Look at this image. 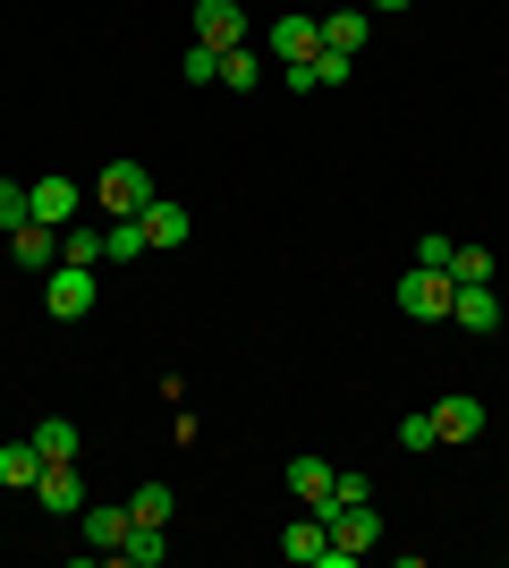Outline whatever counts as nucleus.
<instances>
[{"instance_id": "f257e3e1", "label": "nucleus", "mask_w": 509, "mask_h": 568, "mask_svg": "<svg viewBox=\"0 0 509 568\" xmlns=\"http://www.w3.org/2000/svg\"><path fill=\"white\" fill-rule=\"evenodd\" d=\"M450 297H459V281L434 272V263L399 272V314H408V323H450Z\"/></svg>"}, {"instance_id": "f03ea898", "label": "nucleus", "mask_w": 509, "mask_h": 568, "mask_svg": "<svg viewBox=\"0 0 509 568\" xmlns=\"http://www.w3.org/2000/svg\"><path fill=\"white\" fill-rule=\"evenodd\" d=\"M94 204H102V221H136L153 204V170L145 162H111V170H102V187H94Z\"/></svg>"}, {"instance_id": "7ed1b4c3", "label": "nucleus", "mask_w": 509, "mask_h": 568, "mask_svg": "<svg viewBox=\"0 0 509 568\" xmlns=\"http://www.w3.org/2000/svg\"><path fill=\"white\" fill-rule=\"evenodd\" d=\"M43 306H51V323H85L94 314V263H51Z\"/></svg>"}, {"instance_id": "20e7f679", "label": "nucleus", "mask_w": 509, "mask_h": 568, "mask_svg": "<svg viewBox=\"0 0 509 568\" xmlns=\"http://www.w3.org/2000/svg\"><path fill=\"white\" fill-rule=\"evenodd\" d=\"M323 526H332V544H339V560H348V568H357L365 551L383 544V509H374V500H339Z\"/></svg>"}, {"instance_id": "39448f33", "label": "nucleus", "mask_w": 509, "mask_h": 568, "mask_svg": "<svg viewBox=\"0 0 509 568\" xmlns=\"http://www.w3.org/2000/svg\"><path fill=\"white\" fill-rule=\"evenodd\" d=\"M264 51L281 60V69H297V60H315L323 51V18H306V9H289V18L264 26Z\"/></svg>"}, {"instance_id": "423d86ee", "label": "nucleus", "mask_w": 509, "mask_h": 568, "mask_svg": "<svg viewBox=\"0 0 509 568\" xmlns=\"http://www.w3.org/2000/svg\"><path fill=\"white\" fill-rule=\"evenodd\" d=\"M289 493H297V509L332 518V509H339V467H323L315 450H306V458H289Z\"/></svg>"}, {"instance_id": "0eeeda50", "label": "nucleus", "mask_w": 509, "mask_h": 568, "mask_svg": "<svg viewBox=\"0 0 509 568\" xmlns=\"http://www.w3.org/2000/svg\"><path fill=\"white\" fill-rule=\"evenodd\" d=\"M281 551H289L297 568H348V560H339V544H332V526H323L315 509H297V526L281 535Z\"/></svg>"}, {"instance_id": "6e6552de", "label": "nucleus", "mask_w": 509, "mask_h": 568, "mask_svg": "<svg viewBox=\"0 0 509 568\" xmlns=\"http://www.w3.org/2000/svg\"><path fill=\"white\" fill-rule=\"evenodd\" d=\"M195 43L238 51L246 43V9H238V0H195Z\"/></svg>"}, {"instance_id": "1a4fd4ad", "label": "nucleus", "mask_w": 509, "mask_h": 568, "mask_svg": "<svg viewBox=\"0 0 509 568\" xmlns=\"http://www.w3.org/2000/svg\"><path fill=\"white\" fill-rule=\"evenodd\" d=\"M77 526H85V551H102V560H120V544H128V509H111V500H85L77 509Z\"/></svg>"}, {"instance_id": "9d476101", "label": "nucleus", "mask_w": 509, "mask_h": 568, "mask_svg": "<svg viewBox=\"0 0 509 568\" xmlns=\"http://www.w3.org/2000/svg\"><path fill=\"white\" fill-rule=\"evenodd\" d=\"M450 323L459 332H501V297H492V281H459V297H450Z\"/></svg>"}, {"instance_id": "9b49d317", "label": "nucleus", "mask_w": 509, "mask_h": 568, "mask_svg": "<svg viewBox=\"0 0 509 568\" xmlns=\"http://www.w3.org/2000/svg\"><path fill=\"white\" fill-rule=\"evenodd\" d=\"M34 500H43V518H77V509H85V475H77V458L34 475Z\"/></svg>"}, {"instance_id": "f8f14e48", "label": "nucleus", "mask_w": 509, "mask_h": 568, "mask_svg": "<svg viewBox=\"0 0 509 568\" xmlns=\"http://www.w3.org/2000/svg\"><path fill=\"white\" fill-rule=\"evenodd\" d=\"M34 221H43V230H69L77 221V204H85V195H77V179H60V170H51V179H34Z\"/></svg>"}, {"instance_id": "ddd939ff", "label": "nucleus", "mask_w": 509, "mask_h": 568, "mask_svg": "<svg viewBox=\"0 0 509 568\" xmlns=\"http://www.w3.org/2000/svg\"><path fill=\"white\" fill-rule=\"evenodd\" d=\"M476 433H485V399L450 390V399L434 407V442H476Z\"/></svg>"}, {"instance_id": "4468645a", "label": "nucleus", "mask_w": 509, "mask_h": 568, "mask_svg": "<svg viewBox=\"0 0 509 568\" xmlns=\"http://www.w3.org/2000/svg\"><path fill=\"white\" fill-rule=\"evenodd\" d=\"M26 442H34V458H43V467H69V458L85 450V433H77L69 416H43V425L26 433Z\"/></svg>"}, {"instance_id": "2eb2a0df", "label": "nucleus", "mask_w": 509, "mask_h": 568, "mask_svg": "<svg viewBox=\"0 0 509 568\" xmlns=\"http://www.w3.org/2000/svg\"><path fill=\"white\" fill-rule=\"evenodd\" d=\"M365 34H374V9H365V0H357V9H332V18H323V43L348 51V60L365 51Z\"/></svg>"}, {"instance_id": "dca6fc26", "label": "nucleus", "mask_w": 509, "mask_h": 568, "mask_svg": "<svg viewBox=\"0 0 509 568\" xmlns=\"http://www.w3.org/2000/svg\"><path fill=\"white\" fill-rule=\"evenodd\" d=\"M9 255H18L26 272H51V255H60V230H43V221H26V230H9Z\"/></svg>"}, {"instance_id": "f3484780", "label": "nucleus", "mask_w": 509, "mask_h": 568, "mask_svg": "<svg viewBox=\"0 0 509 568\" xmlns=\"http://www.w3.org/2000/svg\"><path fill=\"white\" fill-rule=\"evenodd\" d=\"M136 255H153L145 221H102V263H136Z\"/></svg>"}, {"instance_id": "a211bd4d", "label": "nucleus", "mask_w": 509, "mask_h": 568, "mask_svg": "<svg viewBox=\"0 0 509 568\" xmlns=\"http://www.w3.org/2000/svg\"><path fill=\"white\" fill-rule=\"evenodd\" d=\"M120 560H128V568H162V560H170V526H128Z\"/></svg>"}, {"instance_id": "6ab92c4d", "label": "nucleus", "mask_w": 509, "mask_h": 568, "mask_svg": "<svg viewBox=\"0 0 509 568\" xmlns=\"http://www.w3.org/2000/svg\"><path fill=\"white\" fill-rule=\"evenodd\" d=\"M34 475H43L34 442H0V484H9V493H34Z\"/></svg>"}, {"instance_id": "aec40b11", "label": "nucleus", "mask_w": 509, "mask_h": 568, "mask_svg": "<svg viewBox=\"0 0 509 568\" xmlns=\"http://www.w3.org/2000/svg\"><path fill=\"white\" fill-rule=\"evenodd\" d=\"M136 221H145V237H153V246H187V213H179V204H162V195H153V204H145Z\"/></svg>"}, {"instance_id": "412c9836", "label": "nucleus", "mask_w": 509, "mask_h": 568, "mask_svg": "<svg viewBox=\"0 0 509 568\" xmlns=\"http://www.w3.org/2000/svg\"><path fill=\"white\" fill-rule=\"evenodd\" d=\"M170 509H179L170 484H136V493H128V518H136V526H170Z\"/></svg>"}, {"instance_id": "4be33fe9", "label": "nucleus", "mask_w": 509, "mask_h": 568, "mask_svg": "<svg viewBox=\"0 0 509 568\" xmlns=\"http://www.w3.org/2000/svg\"><path fill=\"white\" fill-rule=\"evenodd\" d=\"M60 263H102V230L94 221H69V230H60Z\"/></svg>"}, {"instance_id": "5701e85b", "label": "nucleus", "mask_w": 509, "mask_h": 568, "mask_svg": "<svg viewBox=\"0 0 509 568\" xmlns=\"http://www.w3.org/2000/svg\"><path fill=\"white\" fill-rule=\"evenodd\" d=\"M221 85H230V94H255V43L221 51Z\"/></svg>"}, {"instance_id": "b1692460", "label": "nucleus", "mask_w": 509, "mask_h": 568, "mask_svg": "<svg viewBox=\"0 0 509 568\" xmlns=\"http://www.w3.org/2000/svg\"><path fill=\"white\" fill-rule=\"evenodd\" d=\"M26 221H34V195L18 179H0V230H26Z\"/></svg>"}, {"instance_id": "393cba45", "label": "nucleus", "mask_w": 509, "mask_h": 568, "mask_svg": "<svg viewBox=\"0 0 509 568\" xmlns=\"http://www.w3.org/2000/svg\"><path fill=\"white\" fill-rule=\"evenodd\" d=\"M492 272H501L492 246H459V255H450V281H492Z\"/></svg>"}, {"instance_id": "a878e982", "label": "nucleus", "mask_w": 509, "mask_h": 568, "mask_svg": "<svg viewBox=\"0 0 509 568\" xmlns=\"http://www.w3.org/2000/svg\"><path fill=\"white\" fill-rule=\"evenodd\" d=\"M187 85H221V51L187 34Z\"/></svg>"}, {"instance_id": "bb28decb", "label": "nucleus", "mask_w": 509, "mask_h": 568, "mask_svg": "<svg viewBox=\"0 0 509 568\" xmlns=\"http://www.w3.org/2000/svg\"><path fill=\"white\" fill-rule=\"evenodd\" d=\"M399 450H434V407H425V416H399Z\"/></svg>"}, {"instance_id": "cd10ccee", "label": "nucleus", "mask_w": 509, "mask_h": 568, "mask_svg": "<svg viewBox=\"0 0 509 568\" xmlns=\"http://www.w3.org/2000/svg\"><path fill=\"white\" fill-rule=\"evenodd\" d=\"M450 255H459V246H450L441 230H434V237H416V263H434V272H450Z\"/></svg>"}, {"instance_id": "c85d7f7f", "label": "nucleus", "mask_w": 509, "mask_h": 568, "mask_svg": "<svg viewBox=\"0 0 509 568\" xmlns=\"http://www.w3.org/2000/svg\"><path fill=\"white\" fill-rule=\"evenodd\" d=\"M365 9H374V18H399V9H416V0H365Z\"/></svg>"}, {"instance_id": "c756f323", "label": "nucleus", "mask_w": 509, "mask_h": 568, "mask_svg": "<svg viewBox=\"0 0 509 568\" xmlns=\"http://www.w3.org/2000/svg\"><path fill=\"white\" fill-rule=\"evenodd\" d=\"M501 484H509V467H501Z\"/></svg>"}]
</instances>
